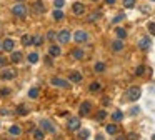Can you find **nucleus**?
Returning a JSON list of instances; mask_svg holds the SVG:
<instances>
[{"label": "nucleus", "instance_id": "obj_14", "mask_svg": "<svg viewBox=\"0 0 155 140\" xmlns=\"http://www.w3.org/2000/svg\"><path fill=\"white\" fill-rule=\"evenodd\" d=\"M112 50L113 52H122L123 50V42H122L120 38H117L115 42H112Z\"/></svg>", "mask_w": 155, "mask_h": 140}, {"label": "nucleus", "instance_id": "obj_8", "mask_svg": "<svg viewBox=\"0 0 155 140\" xmlns=\"http://www.w3.org/2000/svg\"><path fill=\"white\" fill-rule=\"evenodd\" d=\"M0 77L4 78V80H12L17 77V70H13V68H5L4 72L0 73Z\"/></svg>", "mask_w": 155, "mask_h": 140}, {"label": "nucleus", "instance_id": "obj_12", "mask_svg": "<svg viewBox=\"0 0 155 140\" xmlns=\"http://www.w3.org/2000/svg\"><path fill=\"white\" fill-rule=\"evenodd\" d=\"M13 47H15V43H13L12 38H7V40H4V43H2V48H4L5 52H12Z\"/></svg>", "mask_w": 155, "mask_h": 140}, {"label": "nucleus", "instance_id": "obj_51", "mask_svg": "<svg viewBox=\"0 0 155 140\" xmlns=\"http://www.w3.org/2000/svg\"><path fill=\"white\" fill-rule=\"evenodd\" d=\"M4 140H12V139H4Z\"/></svg>", "mask_w": 155, "mask_h": 140}, {"label": "nucleus", "instance_id": "obj_36", "mask_svg": "<svg viewBox=\"0 0 155 140\" xmlns=\"http://www.w3.org/2000/svg\"><path fill=\"white\" fill-rule=\"evenodd\" d=\"M123 18H125V15H123V13H118V15H115V17H113V23H118V22H122L123 20Z\"/></svg>", "mask_w": 155, "mask_h": 140}, {"label": "nucleus", "instance_id": "obj_22", "mask_svg": "<svg viewBox=\"0 0 155 140\" xmlns=\"http://www.w3.org/2000/svg\"><path fill=\"white\" fill-rule=\"evenodd\" d=\"M77 132H79V139H80V140H87L88 135H90V132L85 130V128H84V130H80V128H79Z\"/></svg>", "mask_w": 155, "mask_h": 140}, {"label": "nucleus", "instance_id": "obj_32", "mask_svg": "<svg viewBox=\"0 0 155 140\" xmlns=\"http://www.w3.org/2000/svg\"><path fill=\"white\" fill-rule=\"evenodd\" d=\"M29 62H30V64H37V62H38V54L32 52V54L29 55Z\"/></svg>", "mask_w": 155, "mask_h": 140}, {"label": "nucleus", "instance_id": "obj_39", "mask_svg": "<svg viewBox=\"0 0 155 140\" xmlns=\"http://www.w3.org/2000/svg\"><path fill=\"white\" fill-rule=\"evenodd\" d=\"M54 5L57 7V9H62L63 5H65V2H63V0H55V2H54Z\"/></svg>", "mask_w": 155, "mask_h": 140}, {"label": "nucleus", "instance_id": "obj_41", "mask_svg": "<svg viewBox=\"0 0 155 140\" xmlns=\"http://www.w3.org/2000/svg\"><path fill=\"white\" fill-rule=\"evenodd\" d=\"M130 114H132V115H138V114H140V108H138V107H134V108L130 110Z\"/></svg>", "mask_w": 155, "mask_h": 140}, {"label": "nucleus", "instance_id": "obj_18", "mask_svg": "<svg viewBox=\"0 0 155 140\" xmlns=\"http://www.w3.org/2000/svg\"><path fill=\"white\" fill-rule=\"evenodd\" d=\"M88 90H90L92 93H97V92H100V90H102V85L98 84V82H93V84H90Z\"/></svg>", "mask_w": 155, "mask_h": 140}, {"label": "nucleus", "instance_id": "obj_43", "mask_svg": "<svg viewBox=\"0 0 155 140\" xmlns=\"http://www.w3.org/2000/svg\"><path fill=\"white\" fill-rule=\"evenodd\" d=\"M9 93H10L9 89H2V90H0V95H9Z\"/></svg>", "mask_w": 155, "mask_h": 140}, {"label": "nucleus", "instance_id": "obj_27", "mask_svg": "<svg viewBox=\"0 0 155 140\" xmlns=\"http://www.w3.org/2000/svg\"><path fill=\"white\" fill-rule=\"evenodd\" d=\"M34 139L35 140H43V139H45L43 130H40V128H38V130H34Z\"/></svg>", "mask_w": 155, "mask_h": 140}, {"label": "nucleus", "instance_id": "obj_29", "mask_svg": "<svg viewBox=\"0 0 155 140\" xmlns=\"http://www.w3.org/2000/svg\"><path fill=\"white\" fill-rule=\"evenodd\" d=\"M38 93H40L38 87H34V89H30V92H29V97H30V98H37V97H38Z\"/></svg>", "mask_w": 155, "mask_h": 140}, {"label": "nucleus", "instance_id": "obj_45", "mask_svg": "<svg viewBox=\"0 0 155 140\" xmlns=\"http://www.w3.org/2000/svg\"><path fill=\"white\" fill-rule=\"evenodd\" d=\"M5 64H7V59H5V57H0V67H4Z\"/></svg>", "mask_w": 155, "mask_h": 140}, {"label": "nucleus", "instance_id": "obj_46", "mask_svg": "<svg viewBox=\"0 0 155 140\" xmlns=\"http://www.w3.org/2000/svg\"><path fill=\"white\" fill-rule=\"evenodd\" d=\"M102 102H104V105H109V102H110V100H109V98H107V97H105L104 100H102Z\"/></svg>", "mask_w": 155, "mask_h": 140}, {"label": "nucleus", "instance_id": "obj_6", "mask_svg": "<svg viewBox=\"0 0 155 140\" xmlns=\"http://www.w3.org/2000/svg\"><path fill=\"white\" fill-rule=\"evenodd\" d=\"M40 127L43 128V132H48V133H55V127H54V123L50 122V120H40Z\"/></svg>", "mask_w": 155, "mask_h": 140}, {"label": "nucleus", "instance_id": "obj_50", "mask_svg": "<svg viewBox=\"0 0 155 140\" xmlns=\"http://www.w3.org/2000/svg\"><path fill=\"white\" fill-rule=\"evenodd\" d=\"M152 140H155V135H154V137H152Z\"/></svg>", "mask_w": 155, "mask_h": 140}, {"label": "nucleus", "instance_id": "obj_21", "mask_svg": "<svg viewBox=\"0 0 155 140\" xmlns=\"http://www.w3.org/2000/svg\"><path fill=\"white\" fill-rule=\"evenodd\" d=\"M115 34H117V37L120 38V40H123V38L127 37V30H125V29H120V27H118V29H115Z\"/></svg>", "mask_w": 155, "mask_h": 140}, {"label": "nucleus", "instance_id": "obj_44", "mask_svg": "<svg viewBox=\"0 0 155 140\" xmlns=\"http://www.w3.org/2000/svg\"><path fill=\"white\" fill-rule=\"evenodd\" d=\"M0 114L2 115H10V110H7V108H0Z\"/></svg>", "mask_w": 155, "mask_h": 140}, {"label": "nucleus", "instance_id": "obj_38", "mask_svg": "<svg viewBox=\"0 0 155 140\" xmlns=\"http://www.w3.org/2000/svg\"><path fill=\"white\" fill-rule=\"evenodd\" d=\"M105 117H107V112L105 110H100L98 114H97V120H104Z\"/></svg>", "mask_w": 155, "mask_h": 140}, {"label": "nucleus", "instance_id": "obj_47", "mask_svg": "<svg viewBox=\"0 0 155 140\" xmlns=\"http://www.w3.org/2000/svg\"><path fill=\"white\" fill-rule=\"evenodd\" d=\"M105 2H107V4H109V5H112V4H115V0H105Z\"/></svg>", "mask_w": 155, "mask_h": 140}, {"label": "nucleus", "instance_id": "obj_37", "mask_svg": "<svg viewBox=\"0 0 155 140\" xmlns=\"http://www.w3.org/2000/svg\"><path fill=\"white\" fill-rule=\"evenodd\" d=\"M147 29H148V32H150L152 35H155V22H150V23L147 25Z\"/></svg>", "mask_w": 155, "mask_h": 140}, {"label": "nucleus", "instance_id": "obj_5", "mask_svg": "<svg viewBox=\"0 0 155 140\" xmlns=\"http://www.w3.org/2000/svg\"><path fill=\"white\" fill-rule=\"evenodd\" d=\"M87 38H88V34L85 32V30H77L75 34H73V40H75L77 43L87 42Z\"/></svg>", "mask_w": 155, "mask_h": 140}, {"label": "nucleus", "instance_id": "obj_35", "mask_svg": "<svg viewBox=\"0 0 155 140\" xmlns=\"http://www.w3.org/2000/svg\"><path fill=\"white\" fill-rule=\"evenodd\" d=\"M42 42H43V38L40 37V35H37V37L32 38V43H34V45H42Z\"/></svg>", "mask_w": 155, "mask_h": 140}, {"label": "nucleus", "instance_id": "obj_30", "mask_svg": "<svg viewBox=\"0 0 155 140\" xmlns=\"http://www.w3.org/2000/svg\"><path fill=\"white\" fill-rule=\"evenodd\" d=\"M95 72L97 73L105 72V64H104V62H98V64H95Z\"/></svg>", "mask_w": 155, "mask_h": 140}, {"label": "nucleus", "instance_id": "obj_4", "mask_svg": "<svg viewBox=\"0 0 155 140\" xmlns=\"http://www.w3.org/2000/svg\"><path fill=\"white\" fill-rule=\"evenodd\" d=\"M80 125H82V123H80L79 117H72V119H68V122H67V128L70 132H77L80 128Z\"/></svg>", "mask_w": 155, "mask_h": 140}, {"label": "nucleus", "instance_id": "obj_40", "mask_svg": "<svg viewBox=\"0 0 155 140\" xmlns=\"http://www.w3.org/2000/svg\"><path fill=\"white\" fill-rule=\"evenodd\" d=\"M47 38H48V40H54V38H57V34H55L54 30H50V32L47 34Z\"/></svg>", "mask_w": 155, "mask_h": 140}, {"label": "nucleus", "instance_id": "obj_20", "mask_svg": "<svg viewBox=\"0 0 155 140\" xmlns=\"http://www.w3.org/2000/svg\"><path fill=\"white\" fill-rule=\"evenodd\" d=\"M117 130H118V127L115 123H109V125H107V133H110V135H115Z\"/></svg>", "mask_w": 155, "mask_h": 140}, {"label": "nucleus", "instance_id": "obj_3", "mask_svg": "<svg viewBox=\"0 0 155 140\" xmlns=\"http://www.w3.org/2000/svg\"><path fill=\"white\" fill-rule=\"evenodd\" d=\"M50 84L54 87H60V89H70V82L65 80V78H59V77H54L50 80Z\"/></svg>", "mask_w": 155, "mask_h": 140}, {"label": "nucleus", "instance_id": "obj_11", "mask_svg": "<svg viewBox=\"0 0 155 140\" xmlns=\"http://www.w3.org/2000/svg\"><path fill=\"white\" fill-rule=\"evenodd\" d=\"M72 12L75 13V15H84L85 13V5L80 4V2H75V4L72 5Z\"/></svg>", "mask_w": 155, "mask_h": 140}, {"label": "nucleus", "instance_id": "obj_54", "mask_svg": "<svg viewBox=\"0 0 155 140\" xmlns=\"http://www.w3.org/2000/svg\"><path fill=\"white\" fill-rule=\"evenodd\" d=\"M0 48H2V43H0Z\"/></svg>", "mask_w": 155, "mask_h": 140}, {"label": "nucleus", "instance_id": "obj_16", "mask_svg": "<svg viewBox=\"0 0 155 140\" xmlns=\"http://www.w3.org/2000/svg\"><path fill=\"white\" fill-rule=\"evenodd\" d=\"M52 17H54L57 22H60V20H63V18H65V13H63L60 9H57V10H54V13H52Z\"/></svg>", "mask_w": 155, "mask_h": 140}, {"label": "nucleus", "instance_id": "obj_42", "mask_svg": "<svg viewBox=\"0 0 155 140\" xmlns=\"http://www.w3.org/2000/svg\"><path fill=\"white\" fill-rule=\"evenodd\" d=\"M127 139H129V140H137L138 135H137V133H129V137H127Z\"/></svg>", "mask_w": 155, "mask_h": 140}, {"label": "nucleus", "instance_id": "obj_53", "mask_svg": "<svg viewBox=\"0 0 155 140\" xmlns=\"http://www.w3.org/2000/svg\"><path fill=\"white\" fill-rule=\"evenodd\" d=\"M92 2H98V0H92Z\"/></svg>", "mask_w": 155, "mask_h": 140}, {"label": "nucleus", "instance_id": "obj_17", "mask_svg": "<svg viewBox=\"0 0 155 140\" xmlns=\"http://www.w3.org/2000/svg\"><path fill=\"white\" fill-rule=\"evenodd\" d=\"M9 133H10V135H13V137H17V135H20V133H22V128L18 127V125H12V127L9 128Z\"/></svg>", "mask_w": 155, "mask_h": 140}, {"label": "nucleus", "instance_id": "obj_31", "mask_svg": "<svg viewBox=\"0 0 155 140\" xmlns=\"http://www.w3.org/2000/svg\"><path fill=\"white\" fill-rule=\"evenodd\" d=\"M145 70H147V68H145V65H138V67H137V70H135V75H137V77H142L143 73H145Z\"/></svg>", "mask_w": 155, "mask_h": 140}, {"label": "nucleus", "instance_id": "obj_7", "mask_svg": "<svg viewBox=\"0 0 155 140\" xmlns=\"http://www.w3.org/2000/svg\"><path fill=\"white\" fill-rule=\"evenodd\" d=\"M70 32L68 30H60L59 34H57V38H59V42L60 43H68L70 42Z\"/></svg>", "mask_w": 155, "mask_h": 140}, {"label": "nucleus", "instance_id": "obj_49", "mask_svg": "<svg viewBox=\"0 0 155 140\" xmlns=\"http://www.w3.org/2000/svg\"><path fill=\"white\" fill-rule=\"evenodd\" d=\"M95 140H104V135H97V139Z\"/></svg>", "mask_w": 155, "mask_h": 140}, {"label": "nucleus", "instance_id": "obj_26", "mask_svg": "<svg viewBox=\"0 0 155 140\" xmlns=\"http://www.w3.org/2000/svg\"><path fill=\"white\" fill-rule=\"evenodd\" d=\"M22 45L24 47L32 45V37H30V35H24V37H22Z\"/></svg>", "mask_w": 155, "mask_h": 140}, {"label": "nucleus", "instance_id": "obj_52", "mask_svg": "<svg viewBox=\"0 0 155 140\" xmlns=\"http://www.w3.org/2000/svg\"><path fill=\"white\" fill-rule=\"evenodd\" d=\"M18 2H25V0H18Z\"/></svg>", "mask_w": 155, "mask_h": 140}, {"label": "nucleus", "instance_id": "obj_25", "mask_svg": "<svg viewBox=\"0 0 155 140\" xmlns=\"http://www.w3.org/2000/svg\"><path fill=\"white\" fill-rule=\"evenodd\" d=\"M100 15H102L100 12H93V13H90V15H88V22H90V23H92V22H97L98 18H100Z\"/></svg>", "mask_w": 155, "mask_h": 140}, {"label": "nucleus", "instance_id": "obj_2", "mask_svg": "<svg viewBox=\"0 0 155 140\" xmlns=\"http://www.w3.org/2000/svg\"><path fill=\"white\" fill-rule=\"evenodd\" d=\"M140 95H142V90H140V87H130L129 92H127V97H129V100H132V102L138 100V98H140Z\"/></svg>", "mask_w": 155, "mask_h": 140}, {"label": "nucleus", "instance_id": "obj_33", "mask_svg": "<svg viewBox=\"0 0 155 140\" xmlns=\"http://www.w3.org/2000/svg\"><path fill=\"white\" fill-rule=\"evenodd\" d=\"M27 112H29V108H27L25 105H18L17 107V114L18 115H27Z\"/></svg>", "mask_w": 155, "mask_h": 140}, {"label": "nucleus", "instance_id": "obj_48", "mask_svg": "<svg viewBox=\"0 0 155 140\" xmlns=\"http://www.w3.org/2000/svg\"><path fill=\"white\" fill-rule=\"evenodd\" d=\"M115 140H127V139H125V137H123V135H120V137H117V139H115Z\"/></svg>", "mask_w": 155, "mask_h": 140}, {"label": "nucleus", "instance_id": "obj_34", "mask_svg": "<svg viewBox=\"0 0 155 140\" xmlns=\"http://www.w3.org/2000/svg\"><path fill=\"white\" fill-rule=\"evenodd\" d=\"M123 7H127V9H134L135 0H123Z\"/></svg>", "mask_w": 155, "mask_h": 140}, {"label": "nucleus", "instance_id": "obj_15", "mask_svg": "<svg viewBox=\"0 0 155 140\" xmlns=\"http://www.w3.org/2000/svg\"><path fill=\"white\" fill-rule=\"evenodd\" d=\"M60 54H62V50H60V47H57V45H52L50 48H48V55L50 57H59Z\"/></svg>", "mask_w": 155, "mask_h": 140}, {"label": "nucleus", "instance_id": "obj_24", "mask_svg": "<svg viewBox=\"0 0 155 140\" xmlns=\"http://www.w3.org/2000/svg\"><path fill=\"white\" fill-rule=\"evenodd\" d=\"M72 55H73V59H77V60L84 59V50H80V48H75V50L72 52Z\"/></svg>", "mask_w": 155, "mask_h": 140}, {"label": "nucleus", "instance_id": "obj_13", "mask_svg": "<svg viewBox=\"0 0 155 140\" xmlns=\"http://www.w3.org/2000/svg\"><path fill=\"white\" fill-rule=\"evenodd\" d=\"M34 12L35 13H43V12H45V7H43V2H42V0H37V2H34Z\"/></svg>", "mask_w": 155, "mask_h": 140}, {"label": "nucleus", "instance_id": "obj_23", "mask_svg": "<svg viewBox=\"0 0 155 140\" xmlns=\"http://www.w3.org/2000/svg\"><path fill=\"white\" fill-rule=\"evenodd\" d=\"M13 62V64H18V62H22V54L20 52H13L12 54V59H10Z\"/></svg>", "mask_w": 155, "mask_h": 140}, {"label": "nucleus", "instance_id": "obj_9", "mask_svg": "<svg viewBox=\"0 0 155 140\" xmlns=\"http://www.w3.org/2000/svg\"><path fill=\"white\" fill-rule=\"evenodd\" d=\"M90 110H92V103L90 102H82L79 107V114L82 115V117H85V115L90 114Z\"/></svg>", "mask_w": 155, "mask_h": 140}, {"label": "nucleus", "instance_id": "obj_19", "mask_svg": "<svg viewBox=\"0 0 155 140\" xmlns=\"http://www.w3.org/2000/svg\"><path fill=\"white\" fill-rule=\"evenodd\" d=\"M68 78H70V82H75V84H79V82H82V75H80L79 72H72Z\"/></svg>", "mask_w": 155, "mask_h": 140}, {"label": "nucleus", "instance_id": "obj_1", "mask_svg": "<svg viewBox=\"0 0 155 140\" xmlns=\"http://www.w3.org/2000/svg\"><path fill=\"white\" fill-rule=\"evenodd\" d=\"M12 13L15 15V17H20V18H24L27 15V7L24 4H17V5H13L12 7Z\"/></svg>", "mask_w": 155, "mask_h": 140}, {"label": "nucleus", "instance_id": "obj_10", "mask_svg": "<svg viewBox=\"0 0 155 140\" xmlns=\"http://www.w3.org/2000/svg\"><path fill=\"white\" fill-rule=\"evenodd\" d=\"M152 47V40L150 37H142L138 40V48H142V50H148Z\"/></svg>", "mask_w": 155, "mask_h": 140}, {"label": "nucleus", "instance_id": "obj_28", "mask_svg": "<svg viewBox=\"0 0 155 140\" xmlns=\"http://www.w3.org/2000/svg\"><path fill=\"white\" fill-rule=\"evenodd\" d=\"M112 119H113V122H120V120L123 119V114H122L120 110L113 112V114H112Z\"/></svg>", "mask_w": 155, "mask_h": 140}]
</instances>
